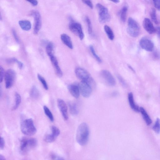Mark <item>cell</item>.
<instances>
[{
    "label": "cell",
    "instance_id": "1",
    "mask_svg": "<svg viewBox=\"0 0 160 160\" xmlns=\"http://www.w3.org/2000/svg\"><path fill=\"white\" fill-rule=\"evenodd\" d=\"M90 135L89 128L87 124L83 123L77 128L76 134V141L81 146H84L88 141Z\"/></svg>",
    "mask_w": 160,
    "mask_h": 160
},
{
    "label": "cell",
    "instance_id": "2",
    "mask_svg": "<svg viewBox=\"0 0 160 160\" xmlns=\"http://www.w3.org/2000/svg\"><path fill=\"white\" fill-rule=\"evenodd\" d=\"M20 128L22 133L27 136H33L37 132V128L32 118L26 119L22 121L21 124Z\"/></svg>",
    "mask_w": 160,
    "mask_h": 160
},
{
    "label": "cell",
    "instance_id": "3",
    "mask_svg": "<svg viewBox=\"0 0 160 160\" xmlns=\"http://www.w3.org/2000/svg\"><path fill=\"white\" fill-rule=\"evenodd\" d=\"M127 32L133 37H136L140 33V27L135 20L131 17L128 18Z\"/></svg>",
    "mask_w": 160,
    "mask_h": 160
},
{
    "label": "cell",
    "instance_id": "4",
    "mask_svg": "<svg viewBox=\"0 0 160 160\" xmlns=\"http://www.w3.org/2000/svg\"><path fill=\"white\" fill-rule=\"evenodd\" d=\"M96 7L99 13L100 22L102 23L109 22L111 17L108 9L100 3L97 4Z\"/></svg>",
    "mask_w": 160,
    "mask_h": 160
},
{
    "label": "cell",
    "instance_id": "5",
    "mask_svg": "<svg viewBox=\"0 0 160 160\" xmlns=\"http://www.w3.org/2000/svg\"><path fill=\"white\" fill-rule=\"evenodd\" d=\"M20 149L22 152L27 151L30 149L35 147L37 141L34 138H23L20 140Z\"/></svg>",
    "mask_w": 160,
    "mask_h": 160
},
{
    "label": "cell",
    "instance_id": "6",
    "mask_svg": "<svg viewBox=\"0 0 160 160\" xmlns=\"http://www.w3.org/2000/svg\"><path fill=\"white\" fill-rule=\"evenodd\" d=\"M69 28L71 32L78 36L81 40L84 39V34L80 23L71 20L69 24Z\"/></svg>",
    "mask_w": 160,
    "mask_h": 160
},
{
    "label": "cell",
    "instance_id": "7",
    "mask_svg": "<svg viewBox=\"0 0 160 160\" xmlns=\"http://www.w3.org/2000/svg\"><path fill=\"white\" fill-rule=\"evenodd\" d=\"M15 78L16 73L14 70L9 69L6 71L4 78L6 89L10 88L13 86Z\"/></svg>",
    "mask_w": 160,
    "mask_h": 160
},
{
    "label": "cell",
    "instance_id": "8",
    "mask_svg": "<svg viewBox=\"0 0 160 160\" xmlns=\"http://www.w3.org/2000/svg\"><path fill=\"white\" fill-rule=\"evenodd\" d=\"M31 15L34 19V33L37 34L39 33L42 26V20L41 15L37 10H33L31 12Z\"/></svg>",
    "mask_w": 160,
    "mask_h": 160
},
{
    "label": "cell",
    "instance_id": "9",
    "mask_svg": "<svg viewBox=\"0 0 160 160\" xmlns=\"http://www.w3.org/2000/svg\"><path fill=\"white\" fill-rule=\"evenodd\" d=\"M80 92L83 97L88 98L91 95L92 89L90 84L85 81H81L79 85Z\"/></svg>",
    "mask_w": 160,
    "mask_h": 160
},
{
    "label": "cell",
    "instance_id": "10",
    "mask_svg": "<svg viewBox=\"0 0 160 160\" xmlns=\"http://www.w3.org/2000/svg\"><path fill=\"white\" fill-rule=\"evenodd\" d=\"M76 76L82 81H86L90 84L93 80L90 75L85 70L80 67L77 68L75 70Z\"/></svg>",
    "mask_w": 160,
    "mask_h": 160
},
{
    "label": "cell",
    "instance_id": "11",
    "mask_svg": "<svg viewBox=\"0 0 160 160\" xmlns=\"http://www.w3.org/2000/svg\"><path fill=\"white\" fill-rule=\"evenodd\" d=\"M101 75L106 84L110 86H113L116 84V80L110 72L106 70H102Z\"/></svg>",
    "mask_w": 160,
    "mask_h": 160
},
{
    "label": "cell",
    "instance_id": "12",
    "mask_svg": "<svg viewBox=\"0 0 160 160\" xmlns=\"http://www.w3.org/2000/svg\"><path fill=\"white\" fill-rule=\"evenodd\" d=\"M140 44L142 48L148 51L151 52L154 48V45L152 41L146 38H143L141 39Z\"/></svg>",
    "mask_w": 160,
    "mask_h": 160
},
{
    "label": "cell",
    "instance_id": "13",
    "mask_svg": "<svg viewBox=\"0 0 160 160\" xmlns=\"http://www.w3.org/2000/svg\"><path fill=\"white\" fill-rule=\"evenodd\" d=\"M57 104L64 119L65 121L67 120L68 118V109L66 103L63 100L59 99L57 100Z\"/></svg>",
    "mask_w": 160,
    "mask_h": 160
},
{
    "label": "cell",
    "instance_id": "14",
    "mask_svg": "<svg viewBox=\"0 0 160 160\" xmlns=\"http://www.w3.org/2000/svg\"><path fill=\"white\" fill-rule=\"evenodd\" d=\"M143 27L146 32L149 34H152L156 32L155 28L151 20L149 19L146 18L143 22Z\"/></svg>",
    "mask_w": 160,
    "mask_h": 160
},
{
    "label": "cell",
    "instance_id": "15",
    "mask_svg": "<svg viewBox=\"0 0 160 160\" xmlns=\"http://www.w3.org/2000/svg\"><path fill=\"white\" fill-rule=\"evenodd\" d=\"M50 60L55 70L56 73L59 77H61L63 75V72H62L59 65L57 59L54 55L49 57Z\"/></svg>",
    "mask_w": 160,
    "mask_h": 160
},
{
    "label": "cell",
    "instance_id": "16",
    "mask_svg": "<svg viewBox=\"0 0 160 160\" xmlns=\"http://www.w3.org/2000/svg\"><path fill=\"white\" fill-rule=\"evenodd\" d=\"M68 88L72 96L76 99L78 98L80 93L78 86L75 85L71 84L68 86Z\"/></svg>",
    "mask_w": 160,
    "mask_h": 160
},
{
    "label": "cell",
    "instance_id": "17",
    "mask_svg": "<svg viewBox=\"0 0 160 160\" xmlns=\"http://www.w3.org/2000/svg\"><path fill=\"white\" fill-rule=\"evenodd\" d=\"M61 39L63 43L70 49L73 48V46L71 39L68 35L63 34L61 35Z\"/></svg>",
    "mask_w": 160,
    "mask_h": 160
},
{
    "label": "cell",
    "instance_id": "18",
    "mask_svg": "<svg viewBox=\"0 0 160 160\" xmlns=\"http://www.w3.org/2000/svg\"><path fill=\"white\" fill-rule=\"evenodd\" d=\"M129 103L131 109L135 112H140V108L137 105L134 101L133 95L132 92L129 93L128 95Z\"/></svg>",
    "mask_w": 160,
    "mask_h": 160
},
{
    "label": "cell",
    "instance_id": "19",
    "mask_svg": "<svg viewBox=\"0 0 160 160\" xmlns=\"http://www.w3.org/2000/svg\"><path fill=\"white\" fill-rule=\"evenodd\" d=\"M140 112L141 113L143 120L146 122V125L149 126L152 123L151 118L148 115L146 110L142 107L140 108Z\"/></svg>",
    "mask_w": 160,
    "mask_h": 160
},
{
    "label": "cell",
    "instance_id": "20",
    "mask_svg": "<svg viewBox=\"0 0 160 160\" xmlns=\"http://www.w3.org/2000/svg\"><path fill=\"white\" fill-rule=\"evenodd\" d=\"M19 23L21 28L24 30L29 31L32 28V24L29 20H20Z\"/></svg>",
    "mask_w": 160,
    "mask_h": 160
},
{
    "label": "cell",
    "instance_id": "21",
    "mask_svg": "<svg viewBox=\"0 0 160 160\" xmlns=\"http://www.w3.org/2000/svg\"><path fill=\"white\" fill-rule=\"evenodd\" d=\"M70 112L73 116L78 114L79 111L76 103L73 102H70L68 104Z\"/></svg>",
    "mask_w": 160,
    "mask_h": 160
},
{
    "label": "cell",
    "instance_id": "22",
    "mask_svg": "<svg viewBox=\"0 0 160 160\" xmlns=\"http://www.w3.org/2000/svg\"><path fill=\"white\" fill-rule=\"evenodd\" d=\"M104 30L108 38L111 40L114 39L115 35L111 28L108 25L104 27Z\"/></svg>",
    "mask_w": 160,
    "mask_h": 160
},
{
    "label": "cell",
    "instance_id": "23",
    "mask_svg": "<svg viewBox=\"0 0 160 160\" xmlns=\"http://www.w3.org/2000/svg\"><path fill=\"white\" fill-rule=\"evenodd\" d=\"M128 10V7L125 6H123L120 12V18L122 22H123L124 23L126 22Z\"/></svg>",
    "mask_w": 160,
    "mask_h": 160
},
{
    "label": "cell",
    "instance_id": "24",
    "mask_svg": "<svg viewBox=\"0 0 160 160\" xmlns=\"http://www.w3.org/2000/svg\"><path fill=\"white\" fill-rule=\"evenodd\" d=\"M39 92L37 88L35 86L32 87L30 91V95L34 99H37L39 96Z\"/></svg>",
    "mask_w": 160,
    "mask_h": 160
},
{
    "label": "cell",
    "instance_id": "25",
    "mask_svg": "<svg viewBox=\"0 0 160 160\" xmlns=\"http://www.w3.org/2000/svg\"><path fill=\"white\" fill-rule=\"evenodd\" d=\"M22 101V98L20 95L16 93L15 94V104L12 108V110L14 111L16 110L19 106Z\"/></svg>",
    "mask_w": 160,
    "mask_h": 160
},
{
    "label": "cell",
    "instance_id": "26",
    "mask_svg": "<svg viewBox=\"0 0 160 160\" xmlns=\"http://www.w3.org/2000/svg\"><path fill=\"white\" fill-rule=\"evenodd\" d=\"M54 45L51 42L49 43L46 46V52L49 57L54 55Z\"/></svg>",
    "mask_w": 160,
    "mask_h": 160
},
{
    "label": "cell",
    "instance_id": "27",
    "mask_svg": "<svg viewBox=\"0 0 160 160\" xmlns=\"http://www.w3.org/2000/svg\"><path fill=\"white\" fill-rule=\"evenodd\" d=\"M43 108L44 112L46 115L48 117L50 120L51 122H53L54 121L53 116L52 113L51 112L48 108L46 106H44Z\"/></svg>",
    "mask_w": 160,
    "mask_h": 160
},
{
    "label": "cell",
    "instance_id": "28",
    "mask_svg": "<svg viewBox=\"0 0 160 160\" xmlns=\"http://www.w3.org/2000/svg\"><path fill=\"white\" fill-rule=\"evenodd\" d=\"M89 48L91 53L96 60L99 63H100L102 62V60L97 54L94 46L92 45H90L89 46Z\"/></svg>",
    "mask_w": 160,
    "mask_h": 160
},
{
    "label": "cell",
    "instance_id": "29",
    "mask_svg": "<svg viewBox=\"0 0 160 160\" xmlns=\"http://www.w3.org/2000/svg\"><path fill=\"white\" fill-rule=\"evenodd\" d=\"M39 81L42 84L44 88L46 90H48L49 89L48 86L46 82V81L45 80L44 77L39 74H38L37 75Z\"/></svg>",
    "mask_w": 160,
    "mask_h": 160
},
{
    "label": "cell",
    "instance_id": "30",
    "mask_svg": "<svg viewBox=\"0 0 160 160\" xmlns=\"http://www.w3.org/2000/svg\"><path fill=\"white\" fill-rule=\"evenodd\" d=\"M151 17L153 22L156 24H158L159 22L157 19L156 11L155 9H153L151 12Z\"/></svg>",
    "mask_w": 160,
    "mask_h": 160
},
{
    "label": "cell",
    "instance_id": "31",
    "mask_svg": "<svg viewBox=\"0 0 160 160\" xmlns=\"http://www.w3.org/2000/svg\"><path fill=\"white\" fill-rule=\"evenodd\" d=\"M154 131L157 133L160 132V120L159 118L156 119L155 123L153 127Z\"/></svg>",
    "mask_w": 160,
    "mask_h": 160
},
{
    "label": "cell",
    "instance_id": "32",
    "mask_svg": "<svg viewBox=\"0 0 160 160\" xmlns=\"http://www.w3.org/2000/svg\"><path fill=\"white\" fill-rule=\"evenodd\" d=\"M50 128L52 132L51 134L56 138L60 135V133L59 129L54 126H51Z\"/></svg>",
    "mask_w": 160,
    "mask_h": 160
},
{
    "label": "cell",
    "instance_id": "33",
    "mask_svg": "<svg viewBox=\"0 0 160 160\" xmlns=\"http://www.w3.org/2000/svg\"><path fill=\"white\" fill-rule=\"evenodd\" d=\"M85 19L87 25L88 31L90 34H91L93 32V29L91 20L88 17H86Z\"/></svg>",
    "mask_w": 160,
    "mask_h": 160
},
{
    "label": "cell",
    "instance_id": "34",
    "mask_svg": "<svg viewBox=\"0 0 160 160\" xmlns=\"http://www.w3.org/2000/svg\"><path fill=\"white\" fill-rule=\"evenodd\" d=\"M56 138L52 134H48L45 136L44 140L47 143H52L54 142Z\"/></svg>",
    "mask_w": 160,
    "mask_h": 160
},
{
    "label": "cell",
    "instance_id": "35",
    "mask_svg": "<svg viewBox=\"0 0 160 160\" xmlns=\"http://www.w3.org/2000/svg\"><path fill=\"white\" fill-rule=\"evenodd\" d=\"M50 157L52 160H65L63 158L54 154H51Z\"/></svg>",
    "mask_w": 160,
    "mask_h": 160
},
{
    "label": "cell",
    "instance_id": "36",
    "mask_svg": "<svg viewBox=\"0 0 160 160\" xmlns=\"http://www.w3.org/2000/svg\"><path fill=\"white\" fill-rule=\"evenodd\" d=\"M118 79L119 80L121 84L123 86H126V82L123 78L120 75H118L117 76Z\"/></svg>",
    "mask_w": 160,
    "mask_h": 160
},
{
    "label": "cell",
    "instance_id": "37",
    "mask_svg": "<svg viewBox=\"0 0 160 160\" xmlns=\"http://www.w3.org/2000/svg\"><path fill=\"white\" fill-rule=\"evenodd\" d=\"M0 74H1V83L4 78L5 73L4 69L1 66L0 67Z\"/></svg>",
    "mask_w": 160,
    "mask_h": 160
},
{
    "label": "cell",
    "instance_id": "38",
    "mask_svg": "<svg viewBox=\"0 0 160 160\" xmlns=\"http://www.w3.org/2000/svg\"><path fill=\"white\" fill-rule=\"evenodd\" d=\"M85 4L87 5V6H88L91 9H92L93 8V5L91 1H82Z\"/></svg>",
    "mask_w": 160,
    "mask_h": 160
},
{
    "label": "cell",
    "instance_id": "39",
    "mask_svg": "<svg viewBox=\"0 0 160 160\" xmlns=\"http://www.w3.org/2000/svg\"><path fill=\"white\" fill-rule=\"evenodd\" d=\"M14 63L17 64L20 69H22L24 67V65L22 62L18 60L16 58L15 59Z\"/></svg>",
    "mask_w": 160,
    "mask_h": 160
},
{
    "label": "cell",
    "instance_id": "40",
    "mask_svg": "<svg viewBox=\"0 0 160 160\" xmlns=\"http://www.w3.org/2000/svg\"><path fill=\"white\" fill-rule=\"evenodd\" d=\"M153 2L155 7L160 11V1H154Z\"/></svg>",
    "mask_w": 160,
    "mask_h": 160
},
{
    "label": "cell",
    "instance_id": "41",
    "mask_svg": "<svg viewBox=\"0 0 160 160\" xmlns=\"http://www.w3.org/2000/svg\"><path fill=\"white\" fill-rule=\"evenodd\" d=\"M12 34L15 39L18 43L19 42V40L18 37V35L16 31L14 29L12 30Z\"/></svg>",
    "mask_w": 160,
    "mask_h": 160
},
{
    "label": "cell",
    "instance_id": "42",
    "mask_svg": "<svg viewBox=\"0 0 160 160\" xmlns=\"http://www.w3.org/2000/svg\"><path fill=\"white\" fill-rule=\"evenodd\" d=\"M5 146V142L4 138L1 137V143H0V149H3L4 148Z\"/></svg>",
    "mask_w": 160,
    "mask_h": 160
},
{
    "label": "cell",
    "instance_id": "43",
    "mask_svg": "<svg viewBox=\"0 0 160 160\" xmlns=\"http://www.w3.org/2000/svg\"><path fill=\"white\" fill-rule=\"evenodd\" d=\"M28 2L32 4L34 6H37L38 4V2L37 1H28Z\"/></svg>",
    "mask_w": 160,
    "mask_h": 160
},
{
    "label": "cell",
    "instance_id": "44",
    "mask_svg": "<svg viewBox=\"0 0 160 160\" xmlns=\"http://www.w3.org/2000/svg\"><path fill=\"white\" fill-rule=\"evenodd\" d=\"M156 32L158 36V37L160 38V27H157L156 28Z\"/></svg>",
    "mask_w": 160,
    "mask_h": 160
},
{
    "label": "cell",
    "instance_id": "45",
    "mask_svg": "<svg viewBox=\"0 0 160 160\" xmlns=\"http://www.w3.org/2000/svg\"><path fill=\"white\" fill-rule=\"evenodd\" d=\"M128 67L133 72H135V70L132 68V67L130 65H128Z\"/></svg>",
    "mask_w": 160,
    "mask_h": 160
},
{
    "label": "cell",
    "instance_id": "46",
    "mask_svg": "<svg viewBox=\"0 0 160 160\" xmlns=\"http://www.w3.org/2000/svg\"><path fill=\"white\" fill-rule=\"evenodd\" d=\"M0 160H6V158L2 155H0Z\"/></svg>",
    "mask_w": 160,
    "mask_h": 160
},
{
    "label": "cell",
    "instance_id": "47",
    "mask_svg": "<svg viewBox=\"0 0 160 160\" xmlns=\"http://www.w3.org/2000/svg\"><path fill=\"white\" fill-rule=\"evenodd\" d=\"M118 94V93L117 92H113L112 93V95L113 96H117Z\"/></svg>",
    "mask_w": 160,
    "mask_h": 160
},
{
    "label": "cell",
    "instance_id": "48",
    "mask_svg": "<svg viewBox=\"0 0 160 160\" xmlns=\"http://www.w3.org/2000/svg\"><path fill=\"white\" fill-rule=\"evenodd\" d=\"M113 3L116 4H117L119 3L120 2V1H118V0H115V1H112Z\"/></svg>",
    "mask_w": 160,
    "mask_h": 160
}]
</instances>
